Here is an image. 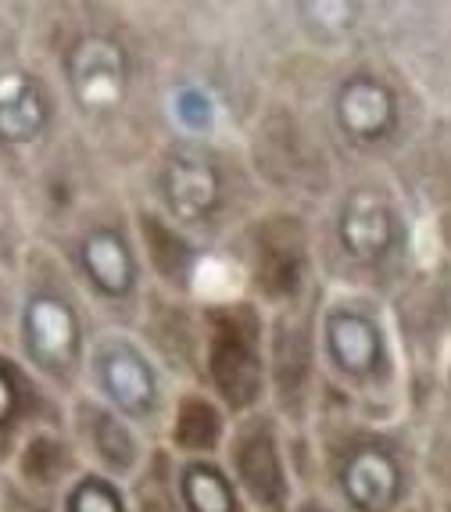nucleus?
<instances>
[{
    "mask_svg": "<svg viewBox=\"0 0 451 512\" xmlns=\"http://www.w3.org/2000/svg\"><path fill=\"white\" fill-rule=\"evenodd\" d=\"M308 452L341 512H405L409 462L394 434L366 419L323 412L308 427Z\"/></svg>",
    "mask_w": 451,
    "mask_h": 512,
    "instance_id": "f257e3e1",
    "label": "nucleus"
},
{
    "mask_svg": "<svg viewBox=\"0 0 451 512\" xmlns=\"http://www.w3.org/2000/svg\"><path fill=\"white\" fill-rule=\"evenodd\" d=\"M205 387L233 419L269 405V319L255 301L201 308Z\"/></svg>",
    "mask_w": 451,
    "mask_h": 512,
    "instance_id": "f03ea898",
    "label": "nucleus"
},
{
    "mask_svg": "<svg viewBox=\"0 0 451 512\" xmlns=\"http://www.w3.org/2000/svg\"><path fill=\"white\" fill-rule=\"evenodd\" d=\"M90 333L79 301L58 280H33L15 316V351L43 384L69 402L86 387Z\"/></svg>",
    "mask_w": 451,
    "mask_h": 512,
    "instance_id": "7ed1b4c3",
    "label": "nucleus"
},
{
    "mask_svg": "<svg viewBox=\"0 0 451 512\" xmlns=\"http://www.w3.org/2000/svg\"><path fill=\"white\" fill-rule=\"evenodd\" d=\"M86 391L129 419L151 444H162L179 387L140 337L126 330H104L90 341Z\"/></svg>",
    "mask_w": 451,
    "mask_h": 512,
    "instance_id": "20e7f679",
    "label": "nucleus"
},
{
    "mask_svg": "<svg viewBox=\"0 0 451 512\" xmlns=\"http://www.w3.org/2000/svg\"><path fill=\"white\" fill-rule=\"evenodd\" d=\"M319 366L323 391L319 405L337 394L341 405H366L394 384L391 344L380 319L362 305L333 301L319 316Z\"/></svg>",
    "mask_w": 451,
    "mask_h": 512,
    "instance_id": "39448f33",
    "label": "nucleus"
},
{
    "mask_svg": "<svg viewBox=\"0 0 451 512\" xmlns=\"http://www.w3.org/2000/svg\"><path fill=\"white\" fill-rule=\"evenodd\" d=\"M219 459L251 512H290L301 491L298 470L290 455L287 423L269 405L233 419Z\"/></svg>",
    "mask_w": 451,
    "mask_h": 512,
    "instance_id": "423d86ee",
    "label": "nucleus"
},
{
    "mask_svg": "<svg viewBox=\"0 0 451 512\" xmlns=\"http://www.w3.org/2000/svg\"><path fill=\"white\" fill-rule=\"evenodd\" d=\"M319 391V326L298 301L280 308V316L269 323V409L287 430H308L319 409Z\"/></svg>",
    "mask_w": 451,
    "mask_h": 512,
    "instance_id": "0eeeda50",
    "label": "nucleus"
},
{
    "mask_svg": "<svg viewBox=\"0 0 451 512\" xmlns=\"http://www.w3.org/2000/svg\"><path fill=\"white\" fill-rule=\"evenodd\" d=\"M65 427H69L72 441H76V452L86 470H97L104 477L119 480V484H129L137 477V470L154 448L129 419L108 409L86 387L65 402Z\"/></svg>",
    "mask_w": 451,
    "mask_h": 512,
    "instance_id": "6e6552de",
    "label": "nucleus"
},
{
    "mask_svg": "<svg viewBox=\"0 0 451 512\" xmlns=\"http://www.w3.org/2000/svg\"><path fill=\"white\" fill-rule=\"evenodd\" d=\"M40 427H65V398L43 384L18 351L0 344V462L8 466L18 444Z\"/></svg>",
    "mask_w": 451,
    "mask_h": 512,
    "instance_id": "1a4fd4ad",
    "label": "nucleus"
},
{
    "mask_svg": "<svg viewBox=\"0 0 451 512\" xmlns=\"http://www.w3.org/2000/svg\"><path fill=\"white\" fill-rule=\"evenodd\" d=\"M158 197L172 222L205 230L226 205V176L205 147H176L158 169Z\"/></svg>",
    "mask_w": 451,
    "mask_h": 512,
    "instance_id": "9d476101",
    "label": "nucleus"
},
{
    "mask_svg": "<svg viewBox=\"0 0 451 512\" xmlns=\"http://www.w3.org/2000/svg\"><path fill=\"white\" fill-rule=\"evenodd\" d=\"M251 273L262 301L287 308L305 298L308 287V237L301 219L273 215L258 222L255 244H251Z\"/></svg>",
    "mask_w": 451,
    "mask_h": 512,
    "instance_id": "9b49d317",
    "label": "nucleus"
},
{
    "mask_svg": "<svg viewBox=\"0 0 451 512\" xmlns=\"http://www.w3.org/2000/svg\"><path fill=\"white\" fill-rule=\"evenodd\" d=\"M83 470L86 466L69 427H40L18 444L15 459L8 462V487L29 502L58 512L65 487Z\"/></svg>",
    "mask_w": 451,
    "mask_h": 512,
    "instance_id": "f8f14e48",
    "label": "nucleus"
},
{
    "mask_svg": "<svg viewBox=\"0 0 451 512\" xmlns=\"http://www.w3.org/2000/svg\"><path fill=\"white\" fill-rule=\"evenodd\" d=\"M129 54L119 40L90 33L65 58V79L76 108L90 119H108L129 94Z\"/></svg>",
    "mask_w": 451,
    "mask_h": 512,
    "instance_id": "ddd939ff",
    "label": "nucleus"
},
{
    "mask_svg": "<svg viewBox=\"0 0 451 512\" xmlns=\"http://www.w3.org/2000/svg\"><path fill=\"white\" fill-rule=\"evenodd\" d=\"M76 269L79 280L111 305H122L137 294L140 262L122 226H111V222L86 226L76 240Z\"/></svg>",
    "mask_w": 451,
    "mask_h": 512,
    "instance_id": "4468645a",
    "label": "nucleus"
},
{
    "mask_svg": "<svg viewBox=\"0 0 451 512\" xmlns=\"http://www.w3.org/2000/svg\"><path fill=\"white\" fill-rule=\"evenodd\" d=\"M233 416L208 387H179L162 444L176 459H219Z\"/></svg>",
    "mask_w": 451,
    "mask_h": 512,
    "instance_id": "2eb2a0df",
    "label": "nucleus"
},
{
    "mask_svg": "<svg viewBox=\"0 0 451 512\" xmlns=\"http://www.w3.org/2000/svg\"><path fill=\"white\" fill-rule=\"evenodd\" d=\"M337 248L355 265H380L398 248V215L380 190H351L337 212Z\"/></svg>",
    "mask_w": 451,
    "mask_h": 512,
    "instance_id": "dca6fc26",
    "label": "nucleus"
},
{
    "mask_svg": "<svg viewBox=\"0 0 451 512\" xmlns=\"http://www.w3.org/2000/svg\"><path fill=\"white\" fill-rule=\"evenodd\" d=\"M333 122L358 147L383 144L398 129V97L373 76H351L333 94Z\"/></svg>",
    "mask_w": 451,
    "mask_h": 512,
    "instance_id": "f3484780",
    "label": "nucleus"
},
{
    "mask_svg": "<svg viewBox=\"0 0 451 512\" xmlns=\"http://www.w3.org/2000/svg\"><path fill=\"white\" fill-rule=\"evenodd\" d=\"M51 126V97L26 69L0 72V147H29Z\"/></svg>",
    "mask_w": 451,
    "mask_h": 512,
    "instance_id": "a211bd4d",
    "label": "nucleus"
},
{
    "mask_svg": "<svg viewBox=\"0 0 451 512\" xmlns=\"http://www.w3.org/2000/svg\"><path fill=\"white\" fill-rule=\"evenodd\" d=\"M176 480L183 512H251L222 459H179Z\"/></svg>",
    "mask_w": 451,
    "mask_h": 512,
    "instance_id": "6ab92c4d",
    "label": "nucleus"
},
{
    "mask_svg": "<svg viewBox=\"0 0 451 512\" xmlns=\"http://www.w3.org/2000/svg\"><path fill=\"white\" fill-rule=\"evenodd\" d=\"M179 459L165 448L154 444L147 462L137 470V477L126 484L129 509L133 512H183L179 502Z\"/></svg>",
    "mask_w": 451,
    "mask_h": 512,
    "instance_id": "aec40b11",
    "label": "nucleus"
},
{
    "mask_svg": "<svg viewBox=\"0 0 451 512\" xmlns=\"http://www.w3.org/2000/svg\"><path fill=\"white\" fill-rule=\"evenodd\" d=\"M140 222H144V226H140V233H144V251L151 255L158 276H162L165 283H172V287H183V283L190 280V273H194V262H197L187 237H183L176 226L158 219V215H144Z\"/></svg>",
    "mask_w": 451,
    "mask_h": 512,
    "instance_id": "412c9836",
    "label": "nucleus"
},
{
    "mask_svg": "<svg viewBox=\"0 0 451 512\" xmlns=\"http://www.w3.org/2000/svg\"><path fill=\"white\" fill-rule=\"evenodd\" d=\"M58 512H133L126 484L104 477L97 470H83L58 502Z\"/></svg>",
    "mask_w": 451,
    "mask_h": 512,
    "instance_id": "4be33fe9",
    "label": "nucleus"
},
{
    "mask_svg": "<svg viewBox=\"0 0 451 512\" xmlns=\"http://www.w3.org/2000/svg\"><path fill=\"white\" fill-rule=\"evenodd\" d=\"M358 0H301V22L319 40H341L358 22Z\"/></svg>",
    "mask_w": 451,
    "mask_h": 512,
    "instance_id": "5701e85b",
    "label": "nucleus"
},
{
    "mask_svg": "<svg viewBox=\"0 0 451 512\" xmlns=\"http://www.w3.org/2000/svg\"><path fill=\"white\" fill-rule=\"evenodd\" d=\"M290 512H341V509L333 505V498L326 495V491H315V487H308V491H298V498H294Z\"/></svg>",
    "mask_w": 451,
    "mask_h": 512,
    "instance_id": "b1692460",
    "label": "nucleus"
},
{
    "mask_svg": "<svg viewBox=\"0 0 451 512\" xmlns=\"http://www.w3.org/2000/svg\"><path fill=\"white\" fill-rule=\"evenodd\" d=\"M4 495H8V466L0 462V505H4Z\"/></svg>",
    "mask_w": 451,
    "mask_h": 512,
    "instance_id": "393cba45",
    "label": "nucleus"
},
{
    "mask_svg": "<svg viewBox=\"0 0 451 512\" xmlns=\"http://www.w3.org/2000/svg\"><path fill=\"white\" fill-rule=\"evenodd\" d=\"M405 512H416V509H405Z\"/></svg>",
    "mask_w": 451,
    "mask_h": 512,
    "instance_id": "a878e982",
    "label": "nucleus"
},
{
    "mask_svg": "<svg viewBox=\"0 0 451 512\" xmlns=\"http://www.w3.org/2000/svg\"><path fill=\"white\" fill-rule=\"evenodd\" d=\"M448 512H451V505H448Z\"/></svg>",
    "mask_w": 451,
    "mask_h": 512,
    "instance_id": "bb28decb",
    "label": "nucleus"
}]
</instances>
